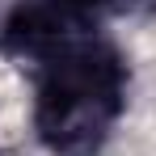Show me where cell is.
<instances>
[{
  "label": "cell",
  "mask_w": 156,
  "mask_h": 156,
  "mask_svg": "<svg viewBox=\"0 0 156 156\" xmlns=\"http://www.w3.org/2000/svg\"><path fill=\"white\" fill-rule=\"evenodd\" d=\"M127 72L105 42L84 38L42 63L34 122L42 144L59 156H93L122 114Z\"/></svg>",
  "instance_id": "cell-1"
},
{
  "label": "cell",
  "mask_w": 156,
  "mask_h": 156,
  "mask_svg": "<svg viewBox=\"0 0 156 156\" xmlns=\"http://www.w3.org/2000/svg\"><path fill=\"white\" fill-rule=\"evenodd\" d=\"M118 4H127V0H118Z\"/></svg>",
  "instance_id": "cell-2"
}]
</instances>
